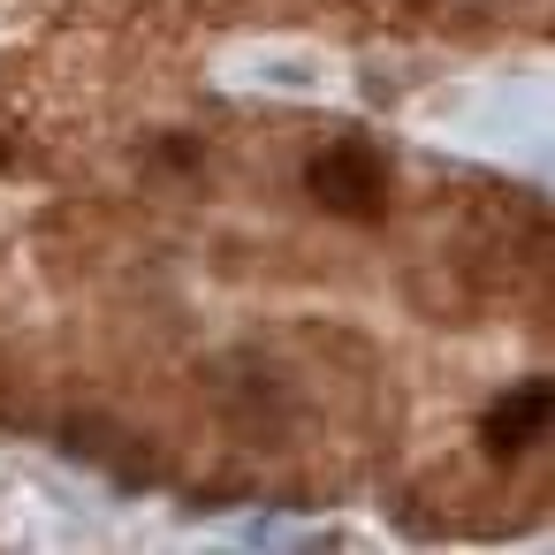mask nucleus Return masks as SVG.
<instances>
[{
  "instance_id": "nucleus-1",
  "label": "nucleus",
  "mask_w": 555,
  "mask_h": 555,
  "mask_svg": "<svg viewBox=\"0 0 555 555\" xmlns=\"http://www.w3.org/2000/svg\"><path fill=\"white\" fill-rule=\"evenodd\" d=\"M305 198H312L320 214H335V221L373 229V221L388 214V160H380L365 138H335L327 153L305 160Z\"/></svg>"
},
{
  "instance_id": "nucleus-2",
  "label": "nucleus",
  "mask_w": 555,
  "mask_h": 555,
  "mask_svg": "<svg viewBox=\"0 0 555 555\" xmlns=\"http://www.w3.org/2000/svg\"><path fill=\"white\" fill-rule=\"evenodd\" d=\"M547 418H555V380H517L479 418V441H487V456H525L532 441H547Z\"/></svg>"
}]
</instances>
